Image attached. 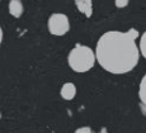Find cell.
<instances>
[{"label": "cell", "mask_w": 146, "mask_h": 133, "mask_svg": "<svg viewBox=\"0 0 146 133\" xmlns=\"http://www.w3.org/2000/svg\"><path fill=\"white\" fill-rule=\"evenodd\" d=\"M139 32L130 28L127 32L109 30L99 38L95 48V58L106 71L122 75L136 67L140 51L136 44Z\"/></svg>", "instance_id": "cell-1"}, {"label": "cell", "mask_w": 146, "mask_h": 133, "mask_svg": "<svg viewBox=\"0 0 146 133\" xmlns=\"http://www.w3.org/2000/svg\"><path fill=\"white\" fill-rule=\"evenodd\" d=\"M69 66L76 72H86L94 66L95 55L90 47L76 44L69 53Z\"/></svg>", "instance_id": "cell-2"}, {"label": "cell", "mask_w": 146, "mask_h": 133, "mask_svg": "<svg viewBox=\"0 0 146 133\" xmlns=\"http://www.w3.org/2000/svg\"><path fill=\"white\" fill-rule=\"evenodd\" d=\"M48 30L52 36H64L69 32L70 22L69 18L62 13H55L48 19Z\"/></svg>", "instance_id": "cell-3"}, {"label": "cell", "mask_w": 146, "mask_h": 133, "mask_svg": "<svg viewBox=\"0 0 146 133\" xmlns=\"http://www.w3.org/2000/svg\"><path fill=\"white\" fill-rule=\"evenodd\" d=\"M78 10L83 13L86 18H90L93 14V0H74Z\"/></svg>", "instance_id": "cell-4"}, {"label": "cell", "mask_w": 146, "mask_h": 133, "mask_svg": "<svg viewBox=\"0 0 146 133\" xmlns=\"http://www.w3.org/2000/svg\"><path fill=\"white\" fill-rule=\"evenodd\" d=\"M76 95V87L72 83H66L61 87V97L65 100H72Z\"/></svg>", "instance_id": "cell-5"}, {"label": "cell", "mask_w": 146, "mask_h": 133, "mask_svg": "<svg viewBox=\"0 0 146 133\" xmlns=\"http://www.w3.org/2000/svg\"><path fill=\"white\" fill-rule=\"evenodd\" d=\"M9 13L14 18H19L23 14V3L22 0H10L9 1Z\"/></svg>", "instance_id": "cell-6"}, {"label": "cell", "mask_w": 146, "mask_h": 133, "mask_svg": "<svg viewBox=\"0 0 146 133\" xmlns=\"http://www.w3.org/2000/svg\"><path fill=\"white\" fill-rule=\"evenodd\" d=\"M139 98H140V100H141L142 112L145 113V104H146V97H145V77H142V80H141V84H140Z\"/></svg>", "instance_id": "cell-7"}, {"label": "cell", "mask_w": 146, "mask_h": 133, "mask_svg": "<svg viewBox=\"0 0 146 133\" xmlns=\"http://www.w3.org/2000/svg\"><path fill=\"white\" fill-rule=\"evenodd\" d=\"M145 39H146V37H145V33H144V34H141V39H140V44L137 46V47H139V51H140V55H141L142 57H145V56H146Z\"/></svg>", "instance_id": "cell-8"}, {"label": "cell", "mask_w": 146, "mask_h": 133, "mask_svg": "<svg viewBox=\"0 0 146 133\" xmlns=\"http://www.w3.org/2000/svg\"><path fill=\"white\" fill-rule=\"evenodd\" d=\"M130 3V0H114V5L117 8H126Z\"/></svg>", "instance_id": "cell-9"}, {"label": "cell", "mask_w": 146, "mask_h": 133, "mask_svg": "<svg viewBox=\"0 0 146 133\" xmlns=\"http://www.w3.org/2000/svg\"><path fill=\"white\" fill-rule=\"evenodd\" d=\"M74 133H94V132L92 131L90 127H81V128H78Z\"/></svg>", "instance_id": "cell-10"}, {"label": "cell", "mask_w": 146, "mask_h": 133, "mask_svg": "<svg viewBox=\"0 0 146 133\" xmlns=\"http://www.w3.org/2000/svg\"><path fill=\"white\" fill-rule=\"evenodd\" d=\"M1 41H3V29L0 27V44H1Z\"/></svg>", "instance_id": "cell-11"}, {"label": "cell", "mask_w": 146, "mask_h": 133, "mask_svg": "<svg viewBox=\"0 0 146 133\" xmlns=\"http://www.w3.org/2000/svg\"><path fill=\"white\" fill-rule=\"evenodd\" d=\"M0 118H1V113H0Z\"/></svg>", "instance_id": "cell-12"}]
</instances>
